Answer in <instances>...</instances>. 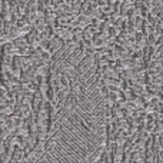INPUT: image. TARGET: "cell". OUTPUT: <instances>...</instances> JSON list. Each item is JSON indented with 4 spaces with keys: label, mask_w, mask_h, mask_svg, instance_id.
Segmentation results:
<instances>
[]
</instances>
